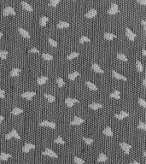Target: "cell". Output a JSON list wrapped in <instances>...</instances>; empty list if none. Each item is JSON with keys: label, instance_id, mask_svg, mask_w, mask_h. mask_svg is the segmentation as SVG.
<instances>
[{"label": "cell", "instance_id": "6da1fadb", "mask_svg": "<svg viewBox=\"0 0 146 164\" xmlns=\"http://www.w3.org/2000/svg\"><path fill=\"white\" fill-rule=\"evenodd\" d=\"M118 11H119L118 5H117V3H111L110 7H109V10H108V13L110 14V15H115V14L118 13Z\"/></svg>", "mask_w": 146, "mask_h": 164}, {"label": "cell", "instance_id": "7a4b0ae2", "mask_svg": "<svg viewBox=\"0 0 146 164\" xmlns=\"http://www.w3.org/2000/svg\"><path fill=\"white\" fill-rule=\"evenodd\" d=\"M10 14H11V15H15V10H14V8L12 6H6L4 9L3 10V15H10Z\"/></svg>", "mask_w": 146, "mask_h": 164}, {"label": "cell", "instance_id": "3957f363", "mask_svg": "<svg viewBox=\"0 0 146 164\" xmlns=\"http://www.w3.org/2000/svg\"><path fill=\"white\" fill-rule=\"evenodd\" d=\"M42 155H44V156H50V157H57V153L54 152L52 149H49V148H46V149H44V151H43Z\"/></svg>", "mask_w": 146, "mask_h": 164}, {"label": "cell", "instance_id": "277c9868", "mask_svg": "<svg viewBox=\"0 0 146 164\" xmlns=\"http://www.w3.org/2000/svg\"><path fill=\"white\" fill-rule=\"evenodd\" d=\"M126 35H127V37L131 41H133L135 39V38H136V34L133 33L129 28H127V27L126 28Z\"/></svg>", "mask_w": 146, "mask_h": 164}, {"label": "cell", "instance_id": "5b68a950", "mask_svg": "<svg viewBox=\"0 0 146 164\" xmlns=\"http://www.w3.org/2000/svg\"><path fill=\"white\" fill-rule=\"evenodd\" d=\"M120 146L122 149H123V151L126 153V154H129L130 149L131 148V145H128V144H127L126 142H121V143L120 144Z\"/></svg>", "mask_w": 146, "mask_h": 164}, {"label": "cell", "instance_id": "8992f818", "mask_svg": "<svg viewBox=\"0 0 146 164\" xmlns=\"http://www.w3.org/2000/svg\"><path fill=\"white\" fill-rule=\"evenodd\" d=\"M40 126H43V127H49L50 128H56V123L53 121H48V120H43L39 123Z\"/></svg>", "mask_w": 146, "mask_h": 164}, {"label": "cell", "instance_id": "52a82bcc", "mask_svg": "<svg viewBox=\"0 0 146 164\" xmlns=\"http://www.w3.org/2000/svg\"><path fill=\"white\" fill-rule=\"evenodd\" d=\"M80 101L78 100V99L76 98H67L65 99V103H66L67 106H68V107H72V106H73V104H75V103H79Z\"/></svg>", "mask_w": 146, "mask_h": 164}, {"label": "cell", "instance_id": "ba28073f", "mask_svg": "<svg viewBox=\"0 0 146 164\" xmlns=\"http://www.w3.org/2000/svg\"><path fill=\"white\" fill-rule=\"evenodd\" d=\"M32 149H35V145L31 143H26L24 146L22 147V151L25 153H28L29 152V150Z\"/></svg>", "mask_w": 146, "mask_h": 164}, {"label": "cell", "instance_id": "9c48e42d", "mask_svg": "<svg viewBox=\"0 0 146 164\" xmlns=\"http://www.w3.org/2000/svg\"><path fill=\"white\" fill-rule=\"evenodd\" d=\"M97 14V10L94 8H92V9H90V10L86 12V14H85V16L87 17V18H92V17H94Z\"/></svg>", "mask_w": 146, "mask_h": 164}, {"label": "cell", "instance_id": "30bf717a", "mask_svg": "<svg viewBox=\"0 0 146 164\" xmlns=\"http://www.w3.org/2000/svg\"><path fill=\"white\" fill-rule=\"evenodd\" d=\"M84 119H82L80 116H77V115H74V118H73V120L71 121V125H80L84 122Z\"/></svg>", "mask_w": 146, "mask_h": 164}, {"label": "cell", "instance_id": "8fae6325", "mask_svg": "<svg viewBox=\"0 0 146 164\" xmlns=\"http://www.w3.org/2000/svg\"><path fill=\"white\" fill-rule=\"evenodd\" d=\"M115 118L119 119V120H123V119L125 118V117L129 116V114H128L127 112H126V111L121 110V111H120V114H115Z\"/></svg>", "mask_w": 146, "mask_h": 164}, {"label": "cell", "instance_id": "7c38bea8", "mask_svg": "<svg viewBox=\"0 0 146 164\" xmlns=\"http://www.w3.org/2000/svg\"><path fill=\"white\" fill-rule=\"evenodd\" d=\"M36 93L34 92V91H25V92H23L22 94H21V97L22 98H25L27 99H31L32 97L35 96Z\"/></svg>", "mask_w": 146, "mask_h": 164}, {"label": "cell", "instance_id": "4fadbf2b", "mask_svg": "<svg viewBox=\"0 0 146 164\" xmlns=\"http://www.w3.org/2000/svg\"><path fill=\"white\" fill-rule=\"evenodd\" d=\"M112 75L116 79H120V80H127V77L124 76V75H120V74L117 73L115 70H112Z\"/></svg>", "mask_w": 146, "mask_h": 164}, {"label": "cell", "instance_id": "5bb4252c", "mask_svg": "<svg viewBox=\"0 0 146 164\" xmlns=\"http://www.w3.org/2000/svg\"><path fill=\"white\" fill-rule=\"evenodd\" d=\"M91 68H92V69L94 70L95 72H97V73L102 74L104 72L103 69H102V68H101V67L99 66L97 63H92V64H91Z\"/></svg>", "mask_w": 146, "mask_h": 164}, {"label": "cell", "instance_id": "9a60e30c", "mask_svg": "<svg viewBox=\"0 0 146 164\" xmlns=\"http://www.w3.org/2000/svg\"><path fill=\"white\" fill-rule=\"evenodd\" d=\"M102 133H103V134H105L106 136H109V137H112L113 136V132L111 130V127H106L105 128L102 130Z\"/></svg>", "mask_w": 146, "mask_h": 164}, {"label": "cell", "instance_id": "2e32d148", "mask_svg": "<svg viewBox=\"0 0 146 164\" xmlns=\"http://www.w3.org/2000/svg\"><path fill=\"white\" fill-rule=\"evenodd\" d=\"M21 5H22L23 9H25V10H29V11H32V10H33L32 7V5H30L29 3H27L26 1H21Z\"/></svg>", "mask_w": 146, "mask_h": 164}, {"label": "cell", "instance_id": "e0dca14e", "mask_svg": "<svg viewBox=\"0 0 146 164\" xmlns=\"http://www.w3.org/2000/svg\"><path fill=\"white\" fill-rule=\"evenodd\" d=\"M20 73H21V68H14L13 69H12L11 71H10V76H12V77L18 76Z\"/></svg>", "mask_w": 146, "mask_h": 164}, {"label": "cell", "instance_id": "ac0fdd59", "mask_svg": "<svg viewBox=\"0 0 146 164\" xmlns=\"http://www.w3.org/2000/svg\"><path fill=\"white\" fill-rule=\"evenodd\" d=\"M80 75V72H78V71L72 72V73L68 74V79H69V80H74L75 79H76V77L79 76Z\"/></svg>", "mask_w": 146, "mask_h": 164}, {"label": "cell", "instance_id": "d6986e66", "mask_svg": "<svg viewBox=\"0 0 146 164\" xmlns=\"http://www.w3.org/2000/svg\"><path fill=\"white\" fill-rule=\"evenodd\" d=\"M69 27V23L68 21H60L57 23V28H68Z\"/></svg>", "mask_w": 146, "mask_h": 164}, {"label": "cell", "instance_id": "ffe728a7", "mask_svg": "<svg viewBox=\"0 0 146 164\" xmlns=\"http://www.w3.org/2000/svg\"><path fill=\"white\" fill-rule=\"evenodd\" d=\"M48 80V77L46 76H40L37 79V84L38 85H44V83Z\"/></svg>", "mask_w": 146, "mask_h": 164}, {"label": "cell", "instance_id": "44dd1931", "mask_svg": "<svg viewBox=\"0 0 146 164\" xmlns=\"http://www.w3.org/2000/svg\"><path fill=\"white\" fill-rule=\"evenodd\" d=\"M109 97H110V98H116V99H120V91H118V90H115V91H114L113 92H111L110 94H109Z\"/></svg>", "mask_w": 146, "mask_h": 164}, {"label": "cell", "instance_id": "7402d4cb", "mask_svg": "<svg viewBox=\"0 0 146 164\" xmlns=\"http://www.w3.org/2000/svg\"><path fill=\"white\" fill-rule=\"evenodd\" d=\"M19 32H20V33H21L24 38H30L29 33H28V32L27 31L26 29H24L23 28H21V27H20V28H19Z\"/></svg>", "mask_w": 146, "mask_h": 164}, {"label": "cell", "instance_id": "603a6c76", "mask_svg": "<svg viewBox=\"0 0 146 164\" xmlns=\"http://www.w3.org/2000/svg\"><path fill=\"white\" fill-rule=\"evenodd\" d=\"M48 17L45 16V15H43V16L40 17V19H39V24H40V26L42 27H45L46 26V23H47L48 21Z\"/></svg>", "mask_w": 146, "mask_h": 164}, {"label": "cell", "instance_id": "cb8c5ba5", "mask_svg": "<svg viewBox=\"0 0 146 164\" xmlns=\"http://www.w3.org/2000/svg\"><path fill=\"white\" fill-rule=\"evenodd\" d=\"M103 37L105 38L106 39H108V40H111L114 38L116 37V35L115 34H114L112 33H109V32H105V33H103Z\"/></svg>", "mask_w": 146, "mask_h": 164}, {"label": "cell", "instance_id": "d4e9b609", "mask_svg": "<svg viewBox=\"0 0 146 164\" xmlns=\"http://www.w3.org/2000/svg\"><path fill=\"white\" fill-rule=\"evenodd\" d=\"M89 107L91 109H98L100 108H102V104H98V103H92V104H89Z\"/></svg>", "mask_w": 146, "mask_h": 164}, {"label": "cell", "instance_id": "484cf974", "mask_svg": "<svg viewBox=\"0 0 146 164\" xmlns=\"http://www.w3.org/2000/svg\"><path fill=\"white\" fill-rule=\"evenodd\" d=\"M10 157H11V155L8 154V153L2 152L0 154V160H2V161H7Z\"/></svg>", "mask_w": 146, "mask_h": 164}, {"label": "cell", "instance_id": "4316f807", "mask_svg": "<svg viewBox=\"0 0 146 164\" xmlns=\"http://www.w3.org/2000/svg\"><path fill=\"white\" fill-rule=\"evenodd\" d=\"M108 160V157L107 156H106L104 153H100L98 156V157H97V162L98 163H101V162H105Z\"/></svg>", "mask_w": 146, "mask_h": 164}, {"label": "cell", "instance_id": "83f0119b", "mask_svg": "<svg viewBox=\"0 0 146 164\" xmlns=\"http://www.w3.org/2000/svg\"><path fill=\"white\" fill-rule=\"evenodd\" d=\"M44 97L47 100L49 101L50 103H52V102H55L56 101V98L54 96H52V95L50 94H48V93H44Z\"/></svg>", "mask_w": 146, "mask_h": 164}, {"label": "cell", "instance_id": "f1b7e54d", "mask_svg": "<svg viewBox=\"0 0 146 164\" xmlns=\"http://www.w3.org/2000/svg\"><path fill=\"white\" fill-rule=\"evenodd\" d=\"M86 85H87V86L91 90H93V91H96V90H97V87L96 85H95L94 83L89 81V80H87V81H86Z\"/></svg>", "mask_w": 146, "mask_h": 164}, {"label": "cell", "instance_id": "f546056e", "mask_svg": "<svg viewBox=\"0 0 146 164\" xmlns=\"http://www.w3.org/2000/svg\"><path fill=\"white\" fill-rule=\"evenodd\" d=\"M117 58L120 59V60H121V61H125V62H127V61H128V59H127V57H126V55H124L123 53H120V52L117 53Z\"/></svg>", "mask_w": 146, "mask_h": 164}, {"label": "cell", "instance_id": "4dcf8cb0", "mask_svg": "<svg viewBox=\"0 0 146 164\" xmlns=\"http://www.w3.org/2000/svg\"><path fill=\"white\" fill-rule=\"evenodd\" d=\"M22 112H23V109H21V108H18V107H15V108H14V109H12V114L15 115L21 114Z\"/></svg>", "mask_w": 146, "mask_h": 164}, {"label": "cell", "instance_id": "1f68e13d", "mask_svg": "<svg viewBox=\"0 0 146 164\" xmlns=\"http://www.w3.org/2000/svg\"><path fill=\"white\" fill-rule=\"evenodd\" d=\"M42 57L44 59V60H47V61H51L52 59H53V56L50 55V54H49V53H43Z\"/></svg>", "mask_w": 146, "mask_h": 164}, {"label": "cell", "instance_id": "d6a6232c", "mask_svg": "<svg viewBox=\"0 0 146 164\" xmlns=\"http://www.w3.org/2000/svg\"><path fill=\"white\" fill-rule=\"evenodd\" d=\"M80 55L79 54V52H75V51H73V52H71V53L69 54V55H68V57H67V58L68 59H73V58H75V57H78V56Z\"/></svg>", "mask_w": 146, "mask_h": 164}, {"label": "cell", "instance_id": "836d02e7", "mask_svg": "<svg viewBox=\"0 0 146 164\" xmlns=\"http://www.w3.org/2000/svg\"><path fill=\"white\" fill-rule=\"evenodd\" d=\"M8 56V51L5 50H0V57L2 59H6Z\"/></svg>", "mask_w": 146, "mask_h": 164}, {"label": "cell", "instance_id": "e575fe53", "mask_svg": "<svg viewBox=\"0 0 146 164\" xmlns=\"http://www.w3.org/2000/svg\"><path fill=\"white\" fill-rule=\"evenodd\" d=\"M57 83L59 87H62V86H64V80L62 77H58V78L57 79Z\"/></svg>", "mask_w": 146, "mask_h": 164}, {"label": "cell", "instance_id": "d590c367", "mask_svg": "<svg viewBox=\"0 0 146 164\" xmlns=\"http://www.w3.org/2000/svg\"><path fill=\"white\" fill-rule=\"evenodd\" d=\"M136 66H137V69H138V72H142L143 71V65H142L141 62L139 60L136 61Z\"/></svg>", "mask_w": 146, "mask_h": 164}, {"label": "cell", "instance_id": "8d00e7d4", "mask_svg": "<svg viewBox=\"0 0 146 164\" xmlns=\"http://www.w3.org/2000/svg\"><path fill=\"white\" fill-rule=\"evenodd\" d=\"M10 133H11V134H12V137H15V138H17V139H21V137H20L19 133H17V131H16L15 129H12Z\"/></svg>", "mask_w": 146, "mask_h": 164}, {"label": "cell", "instance_id": "74e56055", "mask_svg": "<svg viewBox=\"0 0 146 164\" xmlns=\"http://www.w3.org/2000/svg\"><path fill=\"white\" fill-rule=\"evenodd\" d=\"M54 142H55V143H57V144H62V145H64L65 144V141L63 140V138H62L61 136H58L57 138H55Z\"/></svg>", "mask_w": 146, "mask_h": 164}, {"label": "cell", "instance_id": "f35d334b", "mask_svg": "<svg viewBox=\"0 0 146 164\" xmlns=\"http://www.w3.org/2000/svg\"><path fill=\"white\" fill-rule=\"evenodd\" d=\"M74 163L76 164H84L85 161L83 159H81L80 157H78V156H74V159H73Z\"/></svg>", "mask_w": 146, "mask_h": 164}, {"label": "cell", "instance_id": "ab89813d", "mask_svg": "<svg viewBox=\"0 0 146 164\" xmlns=\"http://www.w3.org/2000/svg\"><path fill=\"white\" fill-rule=\"evenodd\" d=\"M83 139H84V141L86 142V144H87V145H91V144L93 143V141H94L92 138H86V137H83Z\"/></svg>", "mask_w": 146, "mask_h": 164}, {"label": "cell", "instance_id": "60d3db41", "mask_svg": "<svg viewBox=\"0 0 146 164\" xmlns=\"http://www.w3.org/2000/svg\"><path fill=\"white\" fill-rule=\"evenodd\" d=\"M138 128L142 129V130H146V124L143 121H139L138 125Z\"/></svg>", "mask_w": 146, "mask_h": 164}, {"label": "cell", "instance_id": "b9f144b4", "mask_svg": "<svg viewBox=\"0 0 146 164\" xmlns=\"http://www.w3.org/2000/svg\"><path fill=\"white\" fill-rule=\"evenodd\" d=\"M48 41H49V43L50 44V45L54 46V47H57V42L56 40H54L53 39H51V38H49Z\"/></svg>", "mask_w": 146, "mask_h": 164}, {"label": "cell", "instance_id": "7bdbcfd3", "mask_svg": "<svg viewBox=\"0 0 146 164\" xmlns=\"http://www.w3.org/2000/svg\"><path fill=\"white\" fill-rule=\"evenodd\" d=\"M86 41H91V39H90L87 36H85V35L81 36L80 38V43H84L86 42Z\"/></svg>", "mask_w": 146, "mask_h": 164}, {"label": "cell", "instance_id": "ee69618b", "mask_svg": "<svg viewBox=\"0 0 146 164\" xmlns=\"http://www.w3.org/2000/svg\"><path fill=\"white\" fill-rule=\"evenodd\" d=\"M60 3V0H50V1L49 2V4H50V6L55 7V6H57V3Z\"/></svg>", "mask_w": 146, "mask_h": 164}, {"label": "cell", "instance_id": "f6af8a7d", "mask_svg": "<svg viewBox=\"0 0 146 164\" xmlns=\"http://www.w3.org/2000/svg\"><path fill=\"white\" fill-rule=\"evenodd\" d=\"M138 104H139L141 106H143V107H145V108L146 107V102L144 98H138Z\"/></svg>", "mask_w": 146, "mask_h": 164}, {"label": "cell", "instance_id": "bcb514c9", "mask_svg": "<svg viewBox=\"0 0 146 164\" xmlns=\"http://www.w3.org/2000/svg\"><path fill=\"white\" fill-rule=\"evenodd\" d=\"M4 97H5V91H4V90L0 89V98H3Z\"/></svg>", "mask_w": 146, "mask_h": 164}, {"label": "cell", "instance_id": "7dc6e473", "mask_svg": "<svg viewBox=\"0 0 146 164\" xmlns=\"http://www.w3.org/2000/svg\"><path fill=\"white\" fill-rule=\"evenodd\" d=\"M29 52H36V53H39V50H38L36 47H32V48H31V49H30Z\"/></svg>", "mask_w": 146, "mask_h": 164}, {"label": "cell", "instance_id": "c3c4849f", "mask_svg": "<svg viewBox=\"0 0 146 164\" xmlns=\"http://www.w3.org/2000/svg\"><path fill=\"white\" fill-rule=\"evenodd\" d=\"M12 138L11 133H7V134L5 135V138H6V139H10V138Z\"/></svg>", "mask_w": 146, "mask_h": 164}, {"label": "cell", "instance_id": "681fc988", "mask_svg": "<svg viewBox=\"0 0 146 164\" xmlns=\"http://www.w3.org/2000/svg\"><path fill=\"white\" fill-rule=\"evenodd\" d=\"M137 2L139 3H141V4H143V5L146 4V0H137Z\"/></svg>", "mask_w": 146, "mask_h": 164}, {"label": "cell", "instance_id": "f907efd6", "mask_svg": "<svg viewBox=\"0 0 146 164\" xmlns=\"http://www.w3.org/2000/svg\"><path fill=\"white\" fill-rule=\"evenodd\" d=\"M142 24L144 25V29H146V21H145V19H143L142 20Z\"/></svg>", "mask_w": 146, "mask_h": 164}, {"label": "cell", "instance_id": "816d5d0a", "mask_svg": "<svg viewBox=\"0 0 146 164\" xmlns=\"http://www.w3.org/2000/svg\"><path fill=\"white\" fill-rule=\"evenodd\" d=\"M143 85L144 86H145L146 85V79L145 78H144V80H143Z\"/></svg>", "mask_w": 146, "mask_h": 164}, {"label": "cell", "instance_id": "f5cc1de1", "mask_svg": "<svg viewBox=\"0 0 146 164\" xmlns=\"http://www.w3.org/2000/svg\"><path fill=\"white\" fill-rule=\"evenodd\" d=\"M129 164H140L139 163H138V162H132V163H129Z\"/></svg>", "mask_w": 146, "mask_h": 164}, {"label": "cell", "instance_id": "db71d44e", "mask_svg": "<svg viewBox=\"0 0 146 164\" xmlns=\"http://www.w3.org/2000/svg\"><path fill=\"white\" fill-rule=\"evenodd\" d=\"M142 53H143V56H145V54H146L145 49H143V50H142Z\"/></svg>", "mask_w": 146, "mask_h": 164}, {"label": "cell", "instance_id": "11a10c76", "mask_svg": "<svg viewBox=\"0 0 146 164\" xmlns=\"http://www.w3.org/2000/svg\"><path fill=\"white\" fill-rule=\"evenodd\" d=\"M3 120V116L2 115H0V122H1Z\"/></svg>", "mask_w": 146, "mask_h": 164}, {"label": "cell", "instance_id": "9f6ffc18", "mask_svg": "<svg viewBox=\"0 0 146 164\" xmlns=\"http://www.w3.org/2000/svg\"><path fill=\"white\" fill-rule=\"evenodd\" d=\"M145 156H146V152H145V151H144V156L145 157Z\"/></svg>", "mask_w": 146, "mask_h": 164}, {"label": "cell", "instance_id": "6f0895ef", "mask_svg": "<svg viewBox=\"0 0 146 164\" xmlns=\"http://www.w3.org/2000/svg\"><path fill=\"white\" fill-rule=\"evenodd\" d=\"M2 36H3V33H1V32H0V38H1V37H2Z\"/></svg>", "mask_w": 146, "mask_h": 164}]
</instances>
